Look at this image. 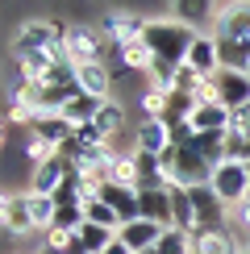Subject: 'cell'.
Masks as SVG:
<instances>
[{
	"label": "cell",
	"mask_w": 250,
	"mask_h": 254,
	"mask_svg": "<svg viewBox=\"0 0 250 254\" xmlns=\"http://www.w3.org/2000/svg\"><path fill=\"white\" fill-rule=\"evenodd\" d=\"M146 46H150L154 63H167V67H184L188 50L196 42V29H188L184 21L175 17H146Z\"/></svg>",
	"instance_id": "cell-1"
},
{
	"label": "cell",
	"mask_w": 250,
	"mask_h": 254,
	"mask_svg": "<svg viewBox=\"0 0 250 254\" xmlns=\"http://www.w3.org/2000/svg\"><path fill=\"white\" fill-rule=\"evenodd\" d=\"M62 55L75 63V67L104 63V59H109V38L100 34V25H88V21H67V29H62Z\"/></svg>",
	"instance_id": "cell-2"
},
{
	"label": "cell",
	"mask_w": 250,
	"mask_h": 254,
	"mask_svg": "<svg viewBox=\"0 0 250 254\" xmlns=\"http://www.w3.org/2000/svg\"><path fill=\"white\" fill-rule=\"evenodd\" d=\"M62 21H46V17H29L17 25L13 42H8V59L17 55H34V50H62Z\"/></svg>",
	"instance_id": "cell-3"
},
{
	"label": "cell",
	"mask_w": 250,
	"mask_h": 254,
	"mask_svg": "<svg viewBox=\"0 0 250 254\" xmlns=\"http://www.w3.org/2000/svg\"><path fill=\"white\" fill-rule=\"evenodd\" d=\"M208 188H213L217 196H221L225 208H242L250 200V163H238V158H225V163L213 167V179H208Z\"/></svg>",
	"instance_id": "cell-4"
},
{
	"label": "cell",
	"mask_w": 250,
	"mask_h": 254,
	"mask_svg": "<svg viewBox=\"0 0 250 254\" xmlns=\"http://www.w3.org/2000/svg\"><path fill=\"white\" fill-rule=\"evenodd\" d=\"M208 83H213V96L217 104H225L229 113H238V109H246L250 104V75L246 71H217V75H208Z\"/></svg>",
	"instance_id": "cell-5"
},
{
	"label": "cell",
	"mask_w": 250,
	"mask_h": 254,
	"mask_svg": "<svg viewBox=\"0 0 250 254\" xmlns=\"http://www.w3.org/2000/svg\"><path fill=\"white\" fill-rule=\"evenodd\" d=\"M192 192V208H196V234H221L225 229V204L208 184L188 188Z\"/></svg>",
	"instance_id": "cell-6"
},
{
	"label": "cell",
	"mask_w": 250,
	"mask_h": 254,
	"mask_svg": "<svg viewBox=\"0 0 250 254\" xmlns=\"http://www.w3.org/2000/svg\"><path fill=\"white\" fill-rule=\"evenodd\" d=\"M100 34L109 38V46H133V42L146 38V17L117 8V13H109V17L100 21Z\"/></svg>",
	"instance_id": "cell-7"
},
{
	"label": "cell",
	"mask_w": 250,
	"mask_h": 254,
	"mask_svg": "<svg viewBox=\"0 0 250 254\" xmlns=\"http://www.w3.org/2000/svg\"><path fill=\"white\" fill-rule=\"evenodd\" d=\"M0 217H4V234H17V238H29L34 234V213H29V192H4V200H0Z\"/></svg>",
	"instance_id": "cell-8"
},
{
	"label": "cell",
	"mask_w": 250,
	"mask_h": 254,
	"mask_svg": "<svg viewBox=\"0 0 250 254\" xmlns=\"http://www.w3.org/2000/svg\"><path fill=\"white\" fill-rule=\"evenodd\" d=\"M96 200H104V204L113 208V213L121 217V225H129V221H142V204H138V188H121V184H100Z\"/></svg>",
	"instance_id": "cell-9"
},
{
	"label": "cell",
	"mask_w": 250,
	"mask_h": 254,
	"mask_svg": "<svg viewBox=\"0 0 250 254\" xmlns=\"http://www.w3.org/2000/svg\"><path fill=\"white\" fill-rule=\"evenodd\" d=\"M133 150H146V154H167L171 150V129L167 121H154V117H138L133 121Z\"/></svg>",
	"instance_id": "cell-10"
},
{
	"label": "cell",
	"mask_w": 250,
	"mask_h": 254,
	"mask_svg": "<svg viewBox=\"0 0 250 254\" xmlns=\"http://www.w3.org/2000/svg\"><path fill=\"white\" fill-rule=\"evenodd\" d=\"M217 38H229L250 50V4H221V21H217Z\"/></svg>",
	"instance_id": "cell-11"
},
{
	"label": "cell",
	"mask_w": 250,
	"mask_h": 254,
	"mask_svg": "<svg viewBox=\"0 0 250 254\" xmlns=\"http://www.w3.org/2000/svg\"><path fill=\"white\" fill-rule=\"evenodd\" d=\"M171 17L184 21L188 29H196V34H204V25H213V21H221V8L208 4V0H180V4H171Z\"/></svg>",
	"instance_id": "cell-12"
},
{
	"label": "cell",
	"mask_w": 250,
	"mask_h": 254,
	"mask_svg": "<svg viewBox=\"0 0 250 254\" xmlns=\"http://www.w3.org/2000/svg\"><path fill=\"white\" fill-rule=\"evenodd\" d=\"M67 175H71V167L62 163V158L55 154L50 163H42V167H34V175H29V192L34 196H55L62 184H67Z\"/></svg>",
	"instance_id": "cell-13"
},
{
	"label": "cell",
	"mask_w": 250,
	"mask_h": 254,
	"mask_svg": "<svg viewBox=\"0 0 250 254\" xmlns=\"http://www.w3.org/2000/svg\"><path fill=\"white\" fill-rule=\"evenodd\" d=\"M138 204H142V221L171 229V188H138Z\"/></svg>",
	"instance_id": "cell-14"
},
{
	"label": "cell",
	"mask_w": 250,
	"mask_h": 254,
	"mask_svg": "<svg viewBox=\"0 0 250 254\" xmlns=\"http://www.w3.org/2000/svg\"><path fill=\"white\" fill-rule=\"evenodd\" d=\"M188 67L196 71V75H217L221 71V55H217V38L213 34H196L192 50H188Z\"/></svg>",
	"instance_id": "cell-15"
},
{
	"label": "cell",
	"mask_w": 250,
	"mask_h": 254,
	"mask_svg": "<svg viewBox=\"0 0 250 254\" xmlns=\"http://www.w3.org/2000/svg\"><path fill=\"white\" fill-rule=\"evenodd\" d=\"M229 117H234V113H229L225 104L200 100V104H196V113H192V129L196 133H229Z\"/></svg>",
	"instance_id": "cell-16"
},
{
	"label": "cell",
	"mask_w": 250,
	"mask_h": 254,
	"mask_svg": "<svg viewBox=\"0 0 250 254\" xmlns=\"http://www.w3.org/2000/svg\"><path fill=\"white\" fill-rule=\"evenodd\" d=\"M117 238H121L133 254H146V250L159 246L163 225H154V221H129V225H121V234H117Z\"/></svg>",
	"instance_id": "cell-17"
},
{
	"label": "cell",
	"mask_w": 250,
	"mask_h": 254,
	"mask_svg": "<svg viewBox=\"0 0 250 254\" xmlns=\"http://www.w3.org/2000/svg\"><path fill=\"white\" fill-rule=\"evenodd\" d=\"M113 88H117V79H113L109 63H88V67H79V92H88V96H96V100H109Z\"/></svg>",
	"instance_id": "cell-18"
},
{
	"label": "cell",
	"mask_w": 250,
	"mask_h": 254,
	"mask_svg": "<svg viewBox=\"0 0 250 254\" xmlns=\"http://www.w3.org/2000/svg\"><path fill=\"white\" fill-rule=\"evenodd\" d=\"M100 104H104V100H96V96H88V92H79V96H71L67 104H62V113H59V117L67 121L71 129H83V125H92V121H96Z\"/></svg>",
	"instance_id": "cell-19"
},
{
	"label": "cell",
	"mask_w": 250,
	"mask_h": 254,
	"mask_svg": "<svg viewBox=\"0 0 250 254\" xmlns=\"http://www.w3.org/2000/svg\"><path fill=\"white\" fill-rule=\"evenodd\" d=\"M125 121H129V109H125L121 100H104L92 125H96V129L104 133V142L113 146V142H117V133H125Z\"/></svg>",
	"instance_id": "cell-20"
},
{
	"label": "cell",
	"mask_w": 250,
	"mask_h": 254,
	"mask_svg": "<svg viewBox=\"0 0 250 254\" xmlns=\"http://www.w3.org/2000/svg\"><path fill=\"white\" fill-rule=\"evenodd\" d=\"M29 133H34V137H42V142H46L50 150H59L62 142H71V137H75V129H71V125L62 121L59 113H42V117H38V125H34Z\"/></svg>",
	"instance_id": "cell-21"
},
{
	"label": "cell",
	"mask_w": 250,
	"mask_h": 254,
	"mask_svg": "<svg viewBox=\"0 0 250 254\" xmlns=\"http://www.w3.org/2000/svg\"><path fill=\"white\" fill-rule=\"evenodd\" d=\"M171 229L196 234V208H192V192L171 184Z\"/></svg>",
	"instance_id": "cell-22"
},
{
	"label": "cell",
	"mask_w": 250,
	"mask_h": 254,
	"mask_svg": "<svg viewBox=\"0 0 250 254\" xmlns=\"http://www.w3.org/2000/svg\"><path fill=\"white\" fill-rule=\"evenodd\" d=\"M196 254H242V242L229 229H221V234H196Z\"/></svg>",
	"instance_id": "cell-23"
},
{
	"label": "cell",
	"mask_w": 250,
	"mask_h": 254,
	"mask_svg": "<svg viewBox=\"0 0 250 254\" xmlns=\"http://www.w3.org/2000/svg\"><path fill=\"white\" fill-rule=\"evenodd\" d=\"M109 179H113V184H121V188H138V158H133V150H113Z\"/></svg>",
	"instance_id": "cell-24"
},
{
	"label": "cell",
	"mask_w": 250,
	"mask_h": 254,
	"mask_svg": "<svg viewBox=\"0 0 250 254\" xmlns=\"http://www.w3.org/2000/svg\"><path fill=\"white\" fill-rule=\"evenodd\" d=\"M154 254H196V234H184V229H163Z\"/></svg>",
	"instance_id": "cell-25"
},
{
	"label": "cell",
	"mask_w": 250,
	"mask_h": 254,
	"mask_svg": "<svg viewBox=\"0 0 250 254\" xmlns=\"http://www.w3.org/2000/svg\"><path fill=\"white\" fill-rule=\"evenodd\" d=\"M192 150L204 158L208 167H217V163H225V133H196V142H192Z\"/></svg>",
	"instance_id": "cell-26"
},
{
	"label": "cell",
	"mask_w": 250,
	"mask_h": 254,
	"mask_svg": "<svg viewBox=\"0 0 250 254\" xmlns=\"http://www.w3.org/2000/svg\"><path fill=\"white\" fill-rule=\"evenodd\" d=\"M167 96H171V92L167 88H146L142 96H138V117H154V121H163L167 117Z\"/></svg>",
	"instance_id": "cell-27"
},
{
	"label": "cell",
	"mask_w": 250,
	"mask_h": 254,
	"mask_svg": "<svg viewBox=\"0 0 250 254\" xmlns=\"http://www.w3.org/2000/svg\"><path fill=\"white\" fill-rule=\"evenodd\" d=\"M83 217H88V225H100V229H113V234H121V217L113 213L104 200H88V204H83Z\"/></svg>",
	"instance_id": "cell-28"
},
{
	"label": "cell",
	"mask_w": 250,
	"mask_h": 254,
	"mask_svg": "<svg viewBox=\"0 0 250 254\" xmlns=\"http://www.w3.org/2000/svg\"><path fill=\"white\" fill-rule=\"evenodd\" d=\"M79 242H83L88 254H104L113 242H117V234H113V229H100V225H83L79 229Z\"/></svg>",
	"instance_id": "cell-29"
},
{
	"label": "cell",
	"mask_w": 250,
	"mask_h": 254,
	"mask_svg": "<svg viewBox=\"0 0 250 254\" xmlns=\"http://www.w3.org/2000/svg\"><path fill=\"white\" fill-rule=\"evenodd\" d=\"M29 213H34V225L38 229H50L59 208H55V200H50V196H34V192H29Z\"/></svg>",
	"instance_id": "cell-30"
},
{
	"label": "cell",
	"mask_w": 250,
	"mask_h": 254,
	"mask_svg": "<svg viewBox=\"0 0 250 254\" xmlns=\"http://www.w3.org/2000/svg\"><path fill=\"white\" fill-rule=\"evenodd\" d=\"M104 254H133V250H129V246H125V242L117 238V242H113V246H109V250H104Z\"/></svg>",
	"instance_id": "cell-31"
},
{
	"label": "cell",
	"mask_w": 250,
	"mask_h": 254,
	"mask_svg": "<svg viewBox=\"0 0 250 254\" xmlns=\"http://www.w3.org/2000/svg\"><path fill=\"white\" fill-rule=\"evenodd\" d=\"M242 254H250V246H242Z\"/></svg>",
	"instance_id": "cell-32"
}]
</instances>
